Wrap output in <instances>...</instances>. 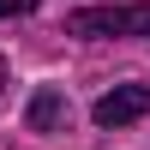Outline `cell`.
<instances>
[{
    "instance_id": "obj_1",
    "label": "cell",
    "mask_w": 150,
    "mask_h": 150,
    "mask_svg": "<svg viewBox=\"0 0 150 150\" xmlns=\"http://www.w3.org/2000/svg\"><path fill=\"white\" fill-rule=\"evenodd\" d=\"M66 36H84V42L150 36V0L144 6H78V12H66Z\"/></svg>"
},
{
    "instance_id": "obj_2",
    "label": "cell",
    "mask_w": 150,
    "mask_h": 150,
    "mask_svg": "<svg viewBox=\"0 0 150 150\" xmlns=\"http://www.w3.org/2000/svg\"><path fill=\"white\" fill-rule=\"evenodd\" d=\"M144 114H150V84H114V90L96 96V108H90V120L108 126V132L132 126V120H144Z\"/></svg>"
},
{
    "instance_id": "obj_3",
    "label": "cell",
    "mask_w": 150,
    "mask_h": 150,
    "mask_svg": "<svg viewBox=\"0 0 150 150\" xmlns=\"http://www.w3.org/2000/svg\"><path fill=\"white\" fill-rule=\"evenodd\" d=\"M24 120H30V132H66V120H72V108H66V90L42 84V90L30 96V108H24Z\"/></svg>"
},
{
    "instance_id": "obj_4",
    "label": "cell",
    "mask_w": 150,
    "mask_h": 150,
    "mask_svg": "<svg viewBox=\"0 0 150 150\" xmlns=\"http://www.w3.org/2000/svg\"><path fill=\"white\" fill-rule=\"evenodd\" d=\"M42 0H0V18H30Z\"/></svg>"
},
{
    "instance_id": "obj_5",
    "label": "cell",
    "mask_w": 150,
    "mask_h": 150,
    "mask_svg": "<svg viewBox=\"0 0 150 150\" xmlns=\"http://www.w3.org/2000/svg\"><path fill=\"white\" fill-rule=\"evenodd\" d=\"M6 78H12V72H6V54H0V90H6Z\"/></svg>"
}]
</instances>
